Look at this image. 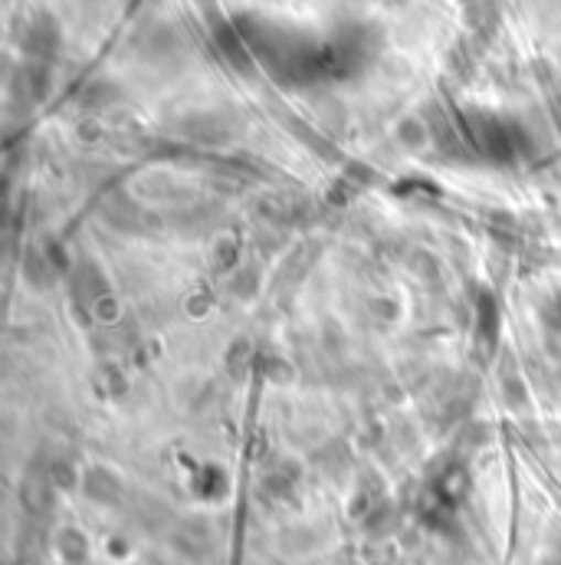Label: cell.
Masks as SVG:
<instances>
[{
    "label": "cell",
    "mask_w": 561,
    "mask_h": 565,
    "mask_svg": "<svg viewBox=\"0 0 561 565\" xmlns=\"http://www.w3.org/2000/svg\"><path fill=\"white\" fill-rule=\"evenodd\" d=\"M86 493L93 500H116L119 497V483L112 473H103V470H93L89 473V483H86Z\"/></svg>",
    "instance_id": "cell-1"
}]
</instances>
